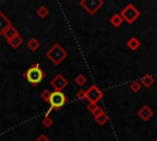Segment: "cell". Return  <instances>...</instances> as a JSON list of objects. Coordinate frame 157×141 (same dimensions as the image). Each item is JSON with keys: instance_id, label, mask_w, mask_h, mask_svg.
Here are the masks:
<instances>
[{"instance_id": "cell-4", "label": "cell", "mask_w": 157, "mask_h": 141, "mask_svg": "<svg viewBox=\"0 0 157 141\" xmlns=\"http://www.w3.org/2000/svg\"><path fill=\"white\" fill-rule=\"evenodd\" d=\"M67 103V97L63 93V92H50V97H49V104H50V109L53 110H59L61 109L65 104Z\"/></svg>"}, {"instance_id": "cell-22", "label": "cell", "mask_w": 157, "mask_h": 141, "mask_svg": "<svg viewBox=\"0 0 157 141\" xmlns=\"http://www.w3.org/2000/svg\"><path fill=\"white\" fill-rule=\"evenodd\" d=\"M40 97L43 98V101L48 102L49 103V97H50V91L49 90H44L42 93H40Z\"/></svg>"}, {"instance_id": "cell-5", "label": "cell", "mask_w": 157, "mask_h": 141, "mask_svg": "<svg viewBox=\"0 0 157 141\" xmlns=\"http://www.w3.org/2000/svg\"><path fill=\"white\" fill-rule=\"evenodd\" d=\"M103 98V92L98 88L97 85H91L87 90H85V99L88 101V103L97 104L98 101Z\"/></svg>"}, {"instance_id": "cell-14", "label": "cell", "mask_w": 157, "mask_h": 141, "mask_svg": "<svg viewBox=\"0 0 157 141\" xmlns=\"http://www.w3.org/2000/svg\"><path fill=\"white\" fill-rule=\"evenodd\" d=\"M27 47H28V49L29 50H32V51H36L39 47H40V43L36 39V38H31L28 42H27Z\"/></svg>"}, {"instance_id": "cell-15", "label": "cell", "mask_w": 157, "mask_h": 141, "mask_svg": "<svg viewBox=\"0 0 157 141\" xmlns=\"http://www.w3.org/2000/svg\"><path fill=\"white\" fill-rule=\"evenodd\" d=\"M17 34H18V33H17V31H16L13 27H11V26H10V27H7V28L4 31V36L7 38V40H10L11 38H13V37H15V36H17Z\"/></svg>"}, {"instance_id": "cell-18", "label": "cell", "mask_w": 157, "mask_h": 141, "mask_svg": "<svg viewBox=\"0 0 157 141\" xmlns=\"http://www.w3.org/2000/svg\"><path fill=\"white\" fill-rule=\"evenodd\" d=\"M9 43L11 44V47H13V48H17V47H18V45L22 43V38H21V37L17 34V36H15L13 38H11V39L9 40Z\"/></svg>"}, {"instance_id": "cell-11", "label": "cell", "mask_w": 157, "mask_h": 141, "mask_svg": "<svg viewBox=\"0 0 157 141\" xmlns=\"http://www.w3.org/2000/svg\"><path fill=\"white\" fill-rule=\"evenodd\" d=\"M86 108H87V110L90 113H92L93 116H97V115H99V114H102L104 112L103 108H101L98 104H94V103H88Z\"/></svg>"}, {"instance_id": "cell-8", "label": "cell", "mask_w": 157, "mask_h": 141, "mask_svg": "<svg viewBox=\"0 0 157 141\" xmlns=\"http://www.w3.org/2000/svg\"><path fill=\"white\" fill-rule=\"evenodd\" d=\"M137 115H139V118H141V120L147 121V120H150L153 116V110L148 105H142L137 110Z\"/></svg>"}, {"instance_id": "cell-6", "label": "cell", "mask_w": 157, "mask_h": 141, "mask_svg": "<svg viewBox=\"0 0 157 141\" xmlns=\"http://www.w3.org/2000/svg\"><path fill=\"white\" fill-rule=\"evenodd\" d=\"M103 5H104V0H81L80 1V6H82L83 10H86V12L91 16L94 15Z\"/></svg>"}, {"instance_id": "cell-2", "label": "cell", "mask_w": 157, "mask_h": 141, "mask_svg": "<svg viewBox=\"0 0 157 141\" xmlns=\"http://www.w3.org/2000/svg\"><path fill=\"white\" fill-rule=\"evenodd\" d=\"M25 77L26 80L33 85L37 86L38 83H40L43 81V78L45 77L44 71L39 67V64H33L32 66H29V69H27V71L25 72Z\"/></svg>"}, {"instance_id": "cell-1", "label": "cell", "mask_w": 157, "mask_h": 141, "mask_svg": "<svg viewBox=\"0 0 157 141\" xmlns=\"http://www.w3.org/2000/svg\"><path fill=\"white\" fill-rule=\"evenodd\" d=\"M47 58L54 64V65H59L64 61V59L67 56V51L59 44L55 43L54 45H52V48L45 53Z\"/></svg>"}, {"instance_id": "cell-21", "label": "cell", "mask_w": 157, "mask_h": 141, "mask_svg": "<svg viewBox=\"0 0 157 141\" xmlns=\"http://www.w3.org/2000/svg\"><path fill=\"white\" fill-rule=\"evenodd\" d=\"M42 124L45 126V128H50L53 125V119L49 118V116H44V119L42 120Z\"/></svg>"}, {"instance_id": "cell-19", "label": "cell", "mask_w": 157, "mask_h": 141, "mask_svg": "<svg viewBox=\"0 0 157 141\" xmlns=\"http://www.w3.org/2000/svg\"><path fill=\"white\" fill-rule=\"evenodd\" d=\"M141 85H140V82L139 81H132V82H130V85H129V88L132 91V92H135V93H137L140 90H141Z\"/></svg>"}, {"instance_id": "cell-9", "label": "cell", "mask_w": 157, "mask_h": 141, "mask_svg": "<svg viewBox=\"0 0 157 141\" xmlns=\"http://www.w3.org/2000/svg\"><path fill=\"white\" fill-rule=\"evenodd\" d=\"M140 85L141 86H144V87H146V88H148V87H151L153 83H155V77L151 75V74H145L141 78H140Z\"/></svg>"}, {"instance_id": "cell-3", "label": "cell", "mask_w": 157, "mask_h": 141, "mask_svg": "<svg viewBox=\"0 0 157 141\" xmlns=\"http://www.w3.org/2000/svg\"><path fill=\"white\" fill-rule=\"evenodd\" d=\"M120 17L123 18L124 22H126L128 25H132L141 15L140 10H137L132 4H128L121 11H120Z\"/></svg>"}, {"instance_id": "cell-20", "label": "cell", "mask_w": 157, "mask_h": 141, "mask_svg": "<svg viewBox=\"0 0 157 141\" xmlns=\"http://www.w3.org/2000/svg\"><path fill=\"white\" fill-rule=\"evenodd\" d=\"M48 13H49V10H48L45 6H40V7L37 10V15H38L40 18H44Z\"/></svg>"}, {"instance_id": "cell-16", "label": "cell", "mask_w": 157, "mask_h": 141, "mask_svg": "<svg viewBox=\"0 0 157 141\" xmlns=\"http://www.w3.org/2000/svg\"><path fill=\"white\" fill-rule=\"evenodd\" d=\"M94 121L98 124V125H104L107 121H108V115L105 114V112H103L102 114H99V115H97V116H94Z\"/></svg>"}, {"instance_id": "cell-17", "label": "cell", "mask_w": 157, "mask_h": 141, "mask_svg": "<svg viewBox=\"0 0 157 141\" xmlns=\"http://www.w3.org/2000/svg\"><path fill=\"white\" fill-rule=\"evenodd\" d=\"M86 82H87V77H86L83 74H78V75L75 77V83H76L77 86H83Z\"/></svg>"}, {"instance_id": "cell-24", "label": "cell", "mask_w": 157, "mask_h": 141, "mask_svg": "<svg viewBox=\"0 0 157 141\" xmlns=\"http://www.w3.org/2000/svg\"><path fill=\"white\" fill-rule=\"evenodd\" d=\"M36 141H50V140H49V137H48L47 135L42 134V135H39V136L36 139Z\"/></svg>"}, {"instance_id": "cell-13", "label": "cell", "mask_w": 157, "mask_h": 141, "mask_svg": "<svg viewBox=\"0 0 157 141\" xmlns=\"http://www.w3.org/2000/svg\"><path fill=\"white\" fill-rule=\"evenodd\" d=\"M10 26H11V23L9 22V20L0 12V34L4 33V31H5L7 27H10Z\"/></svg>"}, {"instance_id": "cell-23", "label": "cell", "mask_w": 157, "mask_h": 141, "mask_svg": "<svg viewBox=\"0 0 157 141\" xmlns=\"http://www.w3.org/2000/svg\"><path fill=\"white\" fill-rule=\"evenodd\" d=\"M76 98L80 99V101L85 99V90H78V91L76 92Z\"/></svg>"}, {"instance_id": "cell-25", "label": "cell", "mask_w": 157, "mask_h": 141, "mask_svg": "<svg viewBox=\"0 0 157 141\" xmlns=\"http://www.w3.org/2000/svg\"><path fill=\"white\" fill-rule=\"evenodd\" d=\"M155 141H157V139H156V140H155Z\"/></svg>"}, {"instance_id": "cell-12", "label": "cell", "mask_w": 157, "mask_h": 141, "mask_svg": "<svg viewBox=\"0 0 157 141\" xmlns=\"http://www.w3.org/2000/svg\"><path fill=\"white\" fill-rule=\"evenodd\" d=\"M109 22H110V25L112 26H114V27H120L121 25H123V18L120 17V15L119 13H114V15H112L110 16V18H109Z\"/></svg>"}, {"instance_id": "cell-7", "label": "cell", "mask_w": 157, "mask_h": 141, "mask_svg": "<svg viewBox=\"0 0 157 141\" xmlns=\"http://www.w3.org/2000/svg\"><path fill=\"white\" fill-rule=\"evenodd\" d=\"M67 80L63 76V75H60V74H58L56 76H54L53 78H52V81H50V85H52V87L54 88V91H58V92H61L66 86H67Z\"/></svg>"}, {"instance_id": "cell-10", "label": "cell", "mask_w": 157, "mask_h": 141, "mask_svg": "<svg viewBox=\"0 0 157 141\" xmlns=\"http://www.w3.org/2000/svg\"><path fill=\"white\" fill-rule=\"evenodd\" d=\"M140 45H141V42H140L136 37H130V38L128 39V42H126V47H128L131 51L137 50V49L140 48Z\"/></svg>"}, {"instance_id": "cell-26", "label": "cell", "mask_w": 157, "mask_h": 141, "mask_svg": "<svg viewBox=\"0 0 157 141\" xmlns=\"http://www.w3.org/2000/svg\"><path fill=\"white\" fill-rule=\"evenodd\" d=\"M156 91H157V87H156Z\"/></svg>"}]
</instances>
